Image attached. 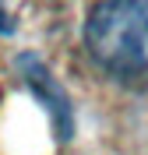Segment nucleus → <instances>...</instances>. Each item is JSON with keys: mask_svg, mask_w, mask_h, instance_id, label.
I'll use <instances>...</instances> for the list:
<instances>
[{"mask_svg": "<svg viewBox=\"0 0 148 155\" xmlns=\"http://www.w3.org/2000/svg\"><path fill=\"white\" fill-rule=\"evenodd\" d=\"M85 49L113 78H145L148 0H99L85 21Z\"/></svg>", "mask_w": 148, "mask_h": 155, "instance_id": "obj_1", "label": "nucleus"}, {"mask_svg": "<svg viewBox=\"0 0 148 155\" xmlns=\"http://www.w3.org/2000/svg\"><path fill=\"white\" fill-rule=\"evenodd\" d=\"M18 67H21V74H25V81H28V88L46 102V109H49V116H53V124H57L60 137L67 141L71 137V102H67V95H64V88L53 81V74H49L35 57H18Z\"/></svg>", "mask_w": 148, "mask_h": 155, "instance_id": "obj_2", "label": "nucleus"}]
</instances>
